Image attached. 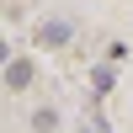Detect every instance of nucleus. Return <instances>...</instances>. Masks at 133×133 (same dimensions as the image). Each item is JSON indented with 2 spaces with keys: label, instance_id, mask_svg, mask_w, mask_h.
I'll return each mask as SVG.
<instances>
[{
  "label": "nucleus",
  "instance_id": "obj_1",
  "mask_svg": "<svg viewBox=\"0 0 133 133\" xmlns=\"http://www.w3.org/2000/svg\"><path fill=\"white\" fill-rule=\"evenodd\" d=\"M75 37V27L64 16H48V21H37V48H64V43Z\"/></svg>",
  "mask_w": 133,
  "mask_h": 133
},
{
  "label": "nucleus",
  "instance_id": "obj_2",
  "mask_svg": "<svg viewBox=\"0 0 133 133\" xmlns=\"http://www.w3.org/2000/svg\"><path fill=\"white\" fill-rule=\"evenodd\" d=\"M27 80H32V64H27V59H16V64H5V85H11V91H21Z\"/></svg>",
  "mask_w": 133,
  "mask_h": 133
},
{
  "label": "nucleus",
  "instance_id": "obj_3",
  "mask_svg": "<svg viewBox=\"0 0 133 133\" xmlns=\"http://www.w3.org/2000/svg\"><path fill=\"white\" fill-rule=\"evenodd\" d=\"M32 128H37V133H53V128H59V112H53V107H37V112H32Z\"/></svg>",
  "mask_w": 133,
  "mask_h": 133
},
{
  "label": "nucleus",
  "instance_id": "obj_4",
  "mask_svg": "<svg viewBox=\"0 0 133 133\" xmlns=\"http://www.w3.org/2000/svg\"><path fill=\"white\" fill-rule=\"evenodd\" d=\"M0 64H11V43L5 37H0Z\"/></svg>",
  "mask_w": 133,
  "mask_h": 133
}]
</instances>
